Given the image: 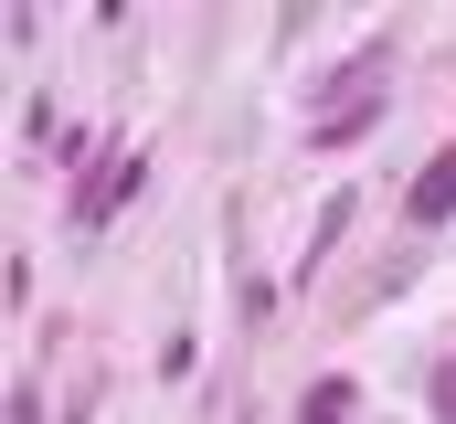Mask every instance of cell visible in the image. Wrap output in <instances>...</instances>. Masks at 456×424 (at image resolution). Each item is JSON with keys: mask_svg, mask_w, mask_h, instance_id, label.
<instances>
[{"mask_svg": "<svg viewBox=\"0 0 456 424\" xmlns=\"http://www.w3.org/2000/svg\"><path fill=\"white\" fill-rule=\"evenodd\" d=\"M138 181H149V159H138V149H117L107 170H96V181H86V192H75V223H107V212L127 202V192H138Z\"/></svg>", "mask_w": 456, "mask_h": 424, "instance_id": "obj_1", "label": "cell"}, {"mask_svg": "<svg viewBox=\"0 0 456 424\" xmlns=\"http://www.w3.org/2000/svg\"><path fill=\"white\" fill-rule=\"evenodd\" d=\"M403 212H414V223H446V212H456V149L425 159V181H414V202H403Z\"/></svg>", "mask_w": 456, "mask_h": 424, "instance_id": "obj_2", "label": "cell"}, {"mask_svg": "<svg viewBox=\"0 0 456 424\" xmlns=\"http://www.w3.org/2000/svg\"><path fill=\"white\" fill-rule=\"evenodd\" d=\"M371 117H382V96H340L330 117H319V149H350V138H361Z\"/></svg>", "mask_w": 456, "mask_h": 424, "instance_id": "obj_3", "label": "cell"}, {"mask_svg": "<svg viewBox=\"0 0 456 424\" xmlns=\"http://www.w3.org/2000/svg\"><path fill=\"white\" fill-rule=\"evenodd\" d=\"M350 404H361V393H350L340 371H330V382H308V404H297V424H350Z\"/></svg>", "mask_w": 456, "mask_h": 424, "instance_id": "obj_4", "label": "cell"}, {"mask_svg": "<svg viewBox=\"0 0 456 424\" xmlns=\"http://www.w3.org/2000/svg\"><path fill=\"white\" fill-rule=\"evenodd\" d=\"M436 414L456 424V361H436Z\"/></svg>", "mask_w": 456, "mask_h": 424, "instance_id": "obj_5", "label": "cell"}]
</instances>
